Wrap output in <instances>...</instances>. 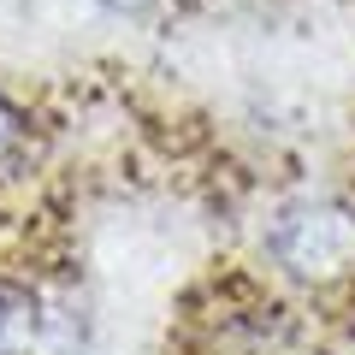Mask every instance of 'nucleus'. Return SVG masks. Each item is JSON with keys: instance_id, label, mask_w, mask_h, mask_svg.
<instances>
[{"instance_id": "f257e3e1", "label": "nucleus", "mask_w": 355, "mask_h": 355, "mask_svg": "<svg viewBox=\"0 0 355 355\" xmlns=\"http://www.w3.org/2000/svg\"><path fill=\"white\" fill-rule=\"evenodd\" d=\"M266 249L296 284H343L355 279V207L331 196L296 202L272 219Z\"/></svg>"}, {"instance_id": "f03ea898", "label": "nucleus", "mask_w": 355, "mask_h": 355, "mask_svg": "<svg viewBox=\"0 0 355 355\" xmlns=\"http://www.w3.org/2000/svg\"><path fill=\"white\" fill-rule=\"evenodd\" d=\"M0 355H89V314L60 291H18L0 314Z\"/></svg>"}, {"instance_id": "7ed1b4c3", "label": "nucleus", "mask_w": 355, "mask_h": 355, "mask_svg": "<svg viewBox=\"0 0 355 355\" xmlns=\"http://www.w3.org/2000/svg\"><path fill=\"white\" fill-rule=\"evenodd\" d=\"M12 148H18V113H12L6 101H0V160H6Z\"/></svg>"}, {"instance_id": "20e7f679", "label": "nucleus", "mask_w": 355, "mask_h": 355, "mask_svg": "<svg viewBox=\"0 0 355 355\" xmlns=\"http://www.w3.org/2000/svg\"><path fill=\"white\" fill-rule=\"evenodd\" d=\"M107 6H119V12H137V6H148V0H107Z\"/></svg>"}, {"instance_id": "39448f33", "label": "nucleus", "mask_w": 355, "mask_h": 355, "mask_svg": "<svg viewBox=\"0 0 355 355\" xmlns=\"http://www.w3.org/2000/svg\"><path fill=\"white\" fill-rule=\"evenodd\" d=\"M0 314H6V296H0Z\"/></svg>"}]
</instances>
